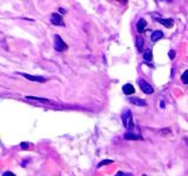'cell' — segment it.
Wrapping results in <instances>:
<instances>
[{
	"instance_id": "obj_18",
	"label": "cell",
	"mask_w": 188,
	"mask_h": 176,
	"mask_svg": "<svg viewBox=\"0 0 188 176\" xmlns=\"http://www.w3.org/2000/svg\"><path fill=\"white\" fill-rule=\"evenodd\" d=\"M20 146H21V148H22V149H27V148H28V146H29V143H27V142H21V144H20Z\"/></svg>"
},
{
	"instance_id": "obj_8",
	"label": "cell",
	"mask_w": 188,
	"mask_h": 176,
	"mask_svg": "<svg viewBox=\"0 0 188 176\" xmlns=\"http://www.w3.org/2000/svg\"><path fill=\"white\" fill-rule=\"evenodd\" d=\"M122 92L125 93L126 95H131V94H134L135 89L133 87V85H131V83H126L122 86Z\"/></svg>"
},
{
	"instance_id": "obj_11",
	"label": "cell",
	"mask_w": 188,
	"mask_h": 176,
	"mask_svg": "<svg viewBox=\"0 0 188 176\" xmlns=\"http://www.w3.org/2000/svg\"><path fill=\"white\" fill-rule=\"evenodd\" d=\"M162 36H163V32H162V31H154L152 33L151 39H152L153 42H155V41H158L159 39H161Z\"/></svg>"
},
{
	"instance_id": "obj_16",
	"label": "cell",
	"mask_w": 188,
	"mask_h": 176,
	"mask_svg": "<svg viewBox=\"0 0 188 176\" xmlns=\"http://www.w3.org/2000/svg\"><path fill=\"white\" fill-rule=\"evenodd\" d=\"M111 163H113V161H112V160H104V161L99 162L98 168H101L102 166H106V164H111Z\"/></svg>"
},
{
	"instance_id": "obj_3",
	"label": "cell",
	"mask_w": 188,
	"mask_h": 176,
	"mask_svg": "<svg viewBox=\"0 0 188 176\" xmlns=\"http://www.w3.org/2000/svg\"><path fill=\"white\" fill-rule=\"evenodd\" d=\"M138 83H139L141 90H142L145 94H153V93H154V88H153L149 83H147L143 79L138 80Z\"/></svg>"
},
{
	"instance_id": "obj_10",
	"label": "cell",
	"mask_w": 188,
	"mask_h": 176,
	"mask_svg": "<svg viewBox=\"0 0 188 176\" xmlns=\"http://www.w3.org/2000/svg\"><path fill=\"white\" fill-rule=\"evenodd\" d=\"M124 137H125L126 140H142V136H140V135H136V134H133V133L131 132H127L124 135Z\"/></svg>"
},
{
	"instance_id": "obj_7",
	"label": "cell",
	"mask_w": 188,
	"mask_h": 176,
	"mask_svg": "<svg viewBox=\"0 0 188 176\" xmlns=\"http://www.w3.org/2000/svg\"><path fill=\"white\" fill-rule=\"evenodd\" d=\"M146 26H147V24H146V20L145 19H139V21H138V24H136V29H138V32L139 33H143L145 31H146Z\"/></svg>"
},
{
	"instance_id": "obj_1",
	"label": "cell",
	"mask_w": 188,
	"mask_h": 176,
	"mask_svg": "<svg viewBox=\"0 0 188 176\" xmlns=\"http://www.w3.org/2000/svg\"><path fill=\"white\" fill-rule=\"evenodd\" d=\"M121 120H122V123H124L125 128H127V129H133V127H134L133 115H132V112L129 109H125V112L121 115Z\"/></svg>"
},
{
	"instance_id": "obj_17",
	"label": "cell",
	"mask_w": 188,
	"mask_h": 176,
	"mask_svg": "<svg viewBox=\"0 0 188 176\" xmlns=\"http://www.w3.org/2000/svg\"><path fill=\"white\" fill-rule=\"evenodd\" d=\"M115 176H134V175H132V174H129V173H122V171H119Z\"/></svg>"
},
{
	"instance_id": "obj_12",
	"label": "cell",
	"mask_w": 188,
	"mask_h": 176,
	"mask_svg": "<svg viewBox=\"0 0 188 176\" xmlns=\"http://www.w3.org/2000/svg\"><path fill=\"white\" fill-rule=\"evenodd\" d=\"M26 99H28V100H36V101H39V102H44V103H54L53 101H51V100H48V99H44V97L26 96Z\"/></svg>"
},
{
	"instance_id": "obj_6",
	"label": "cell",
	"mask_w": 188,
	"mask_h": 176,
	"mask_svg": "<svg viewBox=\"0 0 188 176\" xmlns=\"http://www.w3.org/2000/svg\"><path fill=\"white\" fill-rule=\"evenodd\" d=\"M24 78H26L27 80H31V81H36V82H45L46 79L44 76H36V75H31V74H26V73H22L21 74Z\"/></svg>"
},
{
	"instance_id": "obj_2",
	"label": "cell",
	"mask_w": 188,
	"mask_h": 176,
	"mask_svg": "<svg viewBox=\"0 0 188 176\" xmlns=\"http://www.w3.org/2000/svg\"><path fill=\"white\" fill-rule=\"evenodd\" d=\"M54 48L56 52H63L65 49H67V45L63 42L60 35H55L54 36Z\"/></svg>"
},
{
	"instance_id": "obj_20",
	"label": "cell",
	"mask_w": 188,
	"mask_h": 176,
	"mask_svg": "<svg viewBox=\"0 0 188 176\" xmlns=\"http://www.w3.org/2000/svg\"><path fill=\"white\" fill-rule=\"evenodd\" d=\"M168 55H169L170 59H174V56H175V51H173V49H172V51H170V52H169V54H168Z\"/></svg>"
},
{
	"instance_id": "obj_22",
	"label": "cell",
	"mask_w": 188,
	"mask_h": 176,
	"mask_svg": "<svg viewBox=\"0 0 188 176\" xmlns=\"http://www.w3.org/2000/svg\"><path fill=\"white\" fill-rule=\"evenodd\" d=\"M60 12H61V13H65L66 11H65V9H63V8H60Z\"/></svg>"
},
{
	"instance_id": "obj_5",
	"label": "cell",
	"mask_w": 188,
	"mask_h": 176,
	"mask_svg": "<svg viewBox=\"0 0 188 176\" xmlns=\"http://www.w3.org/2000/svg\"><path fill=\"white\" fill-rule=\"evenodd\" d=\"M156 21L162 24L163 26L167 27V28H172V27L174 26V20L169 19V18H166V19H163V18H156Z\"/></svg>"
},
{
	"instance_id": "obj_4",
	"label": "cell",
	"mask_w": 188,
	"mask_h": 176,
	"mask_svg": "<svg viewBox=\"0 0 188 176\" xmlns=\"http://www.w3.org/2000/svg\"><path fill=\"white\" fill-rule=\"evenodd\" d=\"M51 22H52L53 25H55V26H65L63 17H61L59 13H53V14L51 15Z\"/></svg>"
},
{
	"instance_id": "obj_13",
	"label": "cell",
	"mask_w": 188,
	"mask_h": 176,
	"mask_svg": "<svg viewBox=\"0 0 188 176\" xmlns=\"http://www.w3.org/2000/svg\"><path fill=\"white\" fill-rule=\"evenodd\" d=\"M152 58H153V53L151 49H147V51L143 52V59H145L146 61H151Z\"/></svg>"
},
{
	"instance_id": "obj_21",
	"label": "cell",
	"mask_w": 188,
	"mask_h": 176,
	"mask_svg": "<svg viewBox=\"0 0 188 176\" xmlns=\"http://www.w3.org/2000/svg\"><path fill=\"white\" fill-rule=\"evenodd\" d=\"M165 106H166L165 101H161V102H160V107H161V108H165Z\"/></svg>"
},
{
	"instance_id": "obj_14",
	"label": "cell",
	"mask_w": 188,
	"mask_h": 176,
	"mask_svg": "<svg viewBox=\"0 0 188 176\" xmlns=\"http://www.w3.org/2000/svg\"><path fill=\"white\" fill-rule=\"evenodd\" d=\"M142 46H143V39H142V36H138V38H136V48H138L139 51H141Z\"/></svg>"
},
{
	"instance_id": "obj_9",
	"label": "cell",
	"mask_w": 188,
	"mask_h": 176,
	"mask_svg": "<svg viewBox=\"0 0 188 176\" xmlns=\"http://www.w3.org/2000/svg\"><path fill=\"white\" fill-rule=\"evenodd\" d=\"M129 102L132 103V105H135V106H142V107H145V106H147V103H146V101L145 100H142V99H140V97H132V99H129Z\"/></svg>"
},
{
	"instance_id": "obj_19",
	"label": "cell",
	"mask_w": 188,
	"mask_h": 176,
	"mask_svg": "<svg viewBox=\"0 0 188 176\" xmlns=\"http://www.w3.org/2000/svg\"><path fill=\"white\" fill-rule=\"evenodd\" d=\"M2 176H15V174H13L12 171H5V173L2 174Z\"/></svg>"
},
{
	"instance_id": "obj_15",
	"label": "cell",
	"mask_w": 188,
	"mask_h": 176,
	"mask_svg": "<svg viewBox=\"0 0 188 176\" xmlns=\"http://www.w3.org/2000/svg\"><path fill=\"white\" fill-rule=\"evenodd\" d=\"M181 80H182V82H183L185 85H188V70H185V72L182 73Z\"/></svg>"
}]
</instances>
